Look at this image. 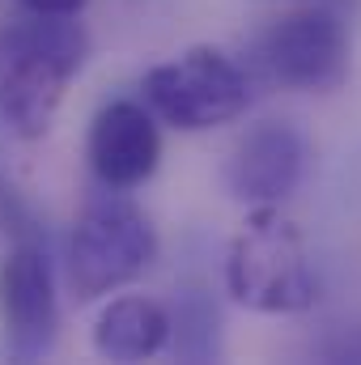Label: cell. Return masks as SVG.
<instances>
[{
    "label": "cell",
    "mask_w": 361,
    "mask_h": 365,
    "mask_svg": "<svg viewBox=\"0 0 361 365\" xmlns=\"http://www.w3.org/2000/svg\"><path fill=\"white\" fill-rule=\"evenodd\" d=\"M268 77L298 93H332L349 81L353 47L349 30L327 9H293L276 17L260 43Z\"/></svg>",
    "instance_id": "5b68a950"
},
{
    "label": "cell",
    "mask_w": 361,
    "mask_h": 365,
    "mask_svg": "<svg viewBox=\"0 0 361 365\" xmlns=\"http://www.w3.org/2000/svg\"><path fill=\"white\" fill-rule=\"evenodd\" d=\"M93 179L111 191H132L158 175L162 166V132L158 119L145 102L115 98L102 102L90 119V140H86Z\"/></svg>",
    "instance_id": "ba28073f"
},
{
    "label": "cell",
    "mask_w": 361,
    "mask_h": 365,
    "mask_svg": "<svg viewBox=\"0 0 361 365\" xmlns=\"http://www.w3.org/2000/svg\"><path fill=\"white\" fill-rule=\"evenodd\" d=\"M171 340L166 349L179 361H221L225 353V331H221V306L213 302L208 289L200 284H183L171 302Z\"/></svg>",
    "instance_id": "30bf717a"
},
{
    "label": "cell",
    "mask_w": 361,
    "mask_h": 365,
    "mask_svg": "<svg viewBox=\"0 0 361 365\" xmlns=\"http://www.w3.org/2000/svg\"><path fill=\"white\" fill-rule=\"evenodd\" d=\"M306 166H310L306 136L285 119H264L234 145L225 162V187L238 204L268 208V204H285L302 187Z\"/></svg>",
    "instance_id": "52a82bcc"
},
{
    "label": "cell",
    "mask_w": 361,
    "mask_h": 365,
    "mask_svg": "<svg viewBox=\"0 0 361 365\" xmlns=\"http://www.w3.org/2000/svg\"><path fill=\"white\" fill-rule=\"evenodd\" d=\"M171 340V314L162 302L145 293H123L106 302L93 323V349L106 361H145L158 357Z\"/></svg>",
    "instance_id": "9c48e42d"
},
{
    "label": "cell",
    "mask_w": 361,
    "mask_h": 365,
    "mask_svg": "<svg viewBox=\"0 0 361 365\" xmlns=\"http://www.w3.org/2000/svg\"><path fill=\"white\" fill-rule=\"evenodd\" d=\"M225 289L255 314H302L319 302V276L302 230L280 204L251 208L225 251Z\"/></svg>",
    "instance_id": "7a4b0ae2"
},
{
    "label": "cell",
    "mask_w": 361,
    "mask_h": 365,
    "mask_svg": "<svg viewBox=\"0 0 361 365\" xmlns=\"http://www.w3.org/2000/svg\"><path fill=\"white\" fill-rule=\"evenodd\" d=\"M90 0H21L26 13H56V17H77Z\"/></svg>",
    "instance_id": "8fae6325"
},
{
    "label": "cell",
    "mask_w": 361,
    "mask_h": 365,
    "mask_svg": "<svg viewBox=\"0 0 361 365\" xmlns=\"http://www.w3.org/2000/svg\"><path fill=\"white\" fill-rule=\"evenodd\" d=\"M0 327L17 361H43L60 340L56 268L34 238H21L0 259Z\"/></svg>",
    "instance_id": "8992f818"
},
{
    "label": "cell",
    "mask_w": 361,
    "mask_h": 365,
    "mask_svg": "<svg viewBox=\"0 0 361 365\" xmlns=\"http://www.w3.org/2000/svg\"><path fill=\"white\" fill-rule=\"evenodd\" d=\"M158 259L153 221L123 195L102 191L81 208L68 238V289L77 302H98L149 272Z\"/></svg>",
    "instance_id": "3957f363"
},
{
    "label": "cell",
    "mask_w": 361,
    "mask_h": 365,
    "mask_svg": "<svg viewBox=\"0 0 361 365\" xmlns=\"http://www.w3.org/2000/svg\"><path fill=\"white\" fill-rule=\"evenodd\" d=\"M141 93L158 123H171L175 132H208L247 110L251 81L221 47H191L179 60L153 64Z\"/></svg>",
    "instance_id": "277c9868"
},
{
    "label": "cell",
    "mask_w": 361,
    "mask_h": 365,
    "mask_svg": "<svg viewBox=\"0 0 361 365\" xmlns=\"http://www.w3.org/2000/svg\"><path fill=\"white\" fill-rule=\"evenodd\" d=\"M90 60V34L77 17L30 13L0 30V119L21 140H43L73 77Z\"/></svg>",
    "instance_id": "6da1fadb"
}]
</instances>
